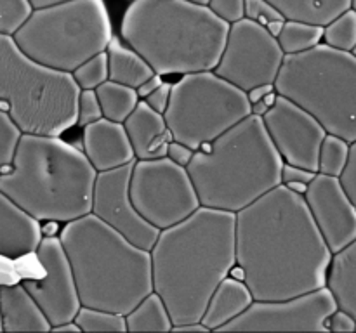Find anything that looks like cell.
<instances>
[{"label":"cell","instance_id":"obj_35","mask_svg":"<svg viewBox=\"0 0 356 333\" xmlns=\"http://www.w3.org/2000/svg\"><path fill=\"white\" fill-rule=\"evenodd\" d=\"M103 118L99 99H97L96 90L82 89L79 94V104H76V125L86 127L90 121H96Z\"/></svg>","mask_w":356,"mask_h":333},{"label":"cell","instance_id":"obj_4","mask_svg":"<svg viewBox=\"0 0 356 333\" xmlns=\"http://www.w3.org/2000/svg\"><path fill=\"white\" fill-rule=\"evenodd\" d=\"M80 305L127 314L153 291L152 257L94 214L65 222L59 232Z\"/></svg>","mask_w":356,"mask_h":333},{"label":"cell","instance_id":"obj_13","mask_svg":"<svg viewBox=\"0 0 356 333\" xmlns=\"http://www.w3.org/2000/svg\"><path fill=\"white\" fill-rule=\"evenodd\" d=\"M337 309L327 287L282 298L254 300L218 332H329L327 319Z\"/></svg>","mask_w":356,"mask_h":333},{"label":"cell","instance_id":"obj_39","mask_svg":"<svg viewBox=\"0 0 356 333\" xmlns=\"http://www.w3.org/2000/svg\"><path fill=\"white\" fill-rule=\"evenodd\" d=\"M329 332H356V319L343 309H336L327 319Z\"/></svg>","mask_w":356,"mask_h":333},{"label":"cell","instance_id":"obj_44","mask_svg":"<svg viewBox=\"0 0 356 333\" xmlns=\"http://www.w3.org/2000/svg\"><path fill=\"white\" fill-rule=\"evenodd\" d=\"M163 83V80H162V75H159V73H153L152 76H149L148 80H145V82L141 83V85L138 87V96L141 97V99H145L146 96H149V94L153 92V90L155 89H159L160 85H162Z\"/></svg>","mask_w":356,"mask_h":333},{"label":"cell","instance_id":"obj_7","mask_svg":"<svg viewBox=\"0 0 356 333\" xmlns=\"http://www.w3.org/2000/svg\"><path fill=\"white\" fill-rule=\"evenodd\" d=\"M80 87L72 73L49 68L0 35V108L23 134L61 135L76 125Z\"/></svg>","mask_w":356,"mask_h":333},{"label":"cell","instance_id":"obj_40","mask_svg":"<svg viewBox=\"0 0 356 333\" xmlns=\"http://www.w3.org/2000/svg\"><path fill=\"white\" fill-rule=\"evenodd\" d=\"M315 176L316 172H312V170L308 169H302V166L291 165V163H284V166H282V184H291V182L309 184Z\"/></svg>","mask_w":356,"mask_h":333},{"label":"cell","instance_id":"obj_26","mask_svg":"<svg viewBox=\"0 0 356 333\" xmlns=\"http://www.w3.org/2000/svg\"><path fill=\"white\" fill-rule=\"evenodd\" d=\"M127 332H172V319L159 293L146 295L131 312L125 314Z\"/></svg>","mask_w":356,"mask_h":333},{"label":"cell","instance_id":"obj_1","mask_svg":"<svg viewBox=\"0 0 356 333\" xmlns=\"http://www.w3.org/2000/svg\"><path fill=\"white\" fill-rule=\"evenodd\" d=\"M332 252L302 194L285 184L235 214V267L254 300L325 287Z\"/></svg>","mask_w":356,"mask_h":333},{"label":"cell","instance_id":"obj_54","mask_svg":"<svg viewBox=\"0 0 356 333\" xmlns=\"http://www.w3.org/2000/svg\"><path fill=\"white\" fill-rule=\"evenodd\" d=\"M351 54H353V56H356V47L353 49V51H351Z\"/></svg>","mask_w":356,"mask_h":333},{"label":"cell","instance_id":"obj_16","mask_svg":"<svg viewBox=\"0 0 356 333\" xmlns=\"http://www.w3.org/2000/svg\"><path fill=\"white\" fill-rule=\"evenodd\" d=\"M35 255L44 271V276L38 280L28 278L21 284L40 305L45 318L51 323V328L73 321L80 309V300L72 266L63 250L59 236L44 234Z\"/></svg>","mask_w":356,"mask_h":333},{"label":"cell","instance_id":"obj_51","mask_svg":"<svg viewBox=\"0 0 356 333\" xmlns=\"http://www.w3.org/2000/svg\"><path fill=\"white\" fill-rule=\"evenodd\" d=\"M31 6L37 9V7H45V6H52V3H58V2H65V0H30Z\"/></svg>","mask_w":356,"mask_h":333},{"label":"cell","instance_id":"obj_25","mask_svg":"<svg viewBox=\"0 0 356 333\" xmlns=\"http://www.w3.org/2000/svg\"><path fill=\"white\" fill-rule=\"evenodd\" d=\"M268 2L277 7L285 19L306 21L322 26L351 7V0H268Z\"/></svg>","mask_w":356,"mask_h":333},{"label":"cell","instance_id":"obj_15","mask_svg":"<svg viewBox=\"0 0 356 333\" xmlns=\"http://www.w3.org/2000/svg\"><path fill=\"white\" fill-rule=\"evenodd\" d=\"M263 121L284 163L318 172L320 146L327 132L312 113L277 94Z\"/></svg>","mask_w":356,"mask_h":333},{"label":"cell","instance_id":"obj_11","mask_svg":"<svg viewBox=\"0 0 356 333\" xmlns=\"http://www.w3.org/2000/svg\"><path fill=\"white\" fill-rule=\"evenodd\" d=\"M129 187L136 210L160 231L181 222L200 207L186 166L177 165L167 156L136 160Z\"/></svg>","mask_w":356,"mask_h":333},{"label":"cell","instance_id":"obj_10","mask_svg":"<svg viewBox=\"0 0 356 333\" xmlns=\"http://www.w3.org/2000/svg\"><path fill=\"white\" fill-rule=\"evenodd\" d=\"M250 113L247 92L209 69L186 73L172 83L163 118L174 141L197 151Z\"/></svg>","mask_w":356,"mask_h":333},{"label":"cell","instance_id":"obj_49","mask_svg":"<svg viewBox=\"0 0 356 333\" xmlns=\"http://www.w3.org/2000/svg\"><path fill=\"white\" fill-rule=\"evenodd\" d=\"M285 21V19H284ZM284 21H275V23H270L268 24V31H270L271 35H273V37H278V33H280V30H282V26H284Z\"/></svg>","mask_w":356,"mask_h":333},{"label":"cell","instance_id":"obj_8","mask_svg":"<svg viewBox=\"0 0 356 333\" xmlns=\"http://www.w3.org/2000/svg\"><path fill=\"white\" fill-rule=\"evenodd\" d=\"M275 90L320 121L327 134L356 141V56L318 44L285 54Z\"/></svg>","mask_w":356,"mask_h":333},{"label":"cell","instance_id":"obj_23","mask_svg":"<svg viewBox=\"0 0 356 333\" xmlns=\"http://www.w3.org/2000/svg\"><path fill=\"white\" fill-rule=\"evenodd\" d=\"M325 287L332 293L337 309H343L356 319V239L332 253Z\"/></svg>","mask_w":356,"mask_h":333},{"label":"cell","instance_id":"obj_14","mask_svg":"<svg viewBox=\"0 0 356 333\" xmlns=\"http://www.w3.org/2000/svg\"><path fill=\"white\" fill-rule=\"evenodd\" d=\"M134 162L96 173L90 214L120 232L139 248L152 250L160 229L149 224L132 203L129 186Z\"/></svg>","mask_w":356,"mask_h":333},{"label":"cell","instance_id":"obj_21","mask_svg":"<svg viewBox=\"0 0 356 333\" xmlns=\"http://www.w3.org/2000/svg\"><path fill=\"white\" fill-rule=\"evenodd\" d=\"M2 332H51L40 305L21 283L0 284Z\"/></svg>","mask_w":356,"mask_h":333},{"label":"cell","instance_id":"obj_36","mask_svg":"<svg viewBox=\"0 0 356 333\" xmlns=\"http://www.w3.org/2000/svg\"><path fill=\"white\" fill-rule=\"evenodd\" d=\"M243 17L256 21L263 26H268L275 21L285 19L280 10L271 6L268 0H245V3H243Z\"/></svg>","mask_w":356,"mask_h":333},{"label":"cell","instance_id":"obj_27","mask_svg":"<svg viewBox=\"0 0 356 333\" xmlns=\"http://www.w3.org/2000/svg\"><path fill=\"white\" fill-rule=\"evenodd\" d=\"M97 99H99L103 117L108 120L124 123L125 118L134 111L141 97L138 96V90L132 87L122 85V83L106 80L96 89Z\"/></svg>","mask_w":356,"mask_h":333},{"label":"cell","instance_id":"obj_52","mask_svg":"<svg viewBox=\"0 0 356 333\" xmlns=\"http://www.w3.org/2000/svg\"><path fill=\"white\" fill-rule=\"evenodd\" d=\"M188 2L191 3H197V6H207L209 0H188Z\"/></svg>","mask_w":356,"mask_h":333},{"label":"cell","instance_id":"obj_41","mask_svg":"<svg viewBox=\"0 0 356 333\" xmlns=\"http://www.w3.org/2000/svg\"><path fill=\"white\" fill-rule=\"evenodd\" d=\"M170 89H172V85L170 83H165L163 82L162 85L159 87V89L153 90L149 96L145 97L146 104H148L152 110H155L156 113H165L167 106H169V99H170Z\"/></svg>","mask_w":356,"mask_h":333},{"label":"cell","instance_id":"obj_50","mask_svg":"<svg viewBox=\"0 0 356 333\" xmlns=\"http://www.w3.org/2000/svg\"><path fill=\"white\" fill-rule=\"evenodd\" d=\"M287 187H291L292 191H296V193L299 194H305L306 193V187H308V184H302V182H291V184H285Z\"/></svg>","mask_w":356,"mask_h":333},{"label":"cell","instance_id":"obj_42","mask_svg":"<svg viewBox=\"0 0 356 333\" xmlns=\"http://www.w3.org/2000/svg\"><path fill=\"white\" fill-rule=\"evenodd\" d=\"M193 155L195 149L183 144V142L170 141L169 146H167V158H170L174 163H177L181 166H186L191 162V158H193Z\"/></svg>","mask_w":356,"mask_h":333},{"label":"cell","instance_id":"obj_46","mask_svg":"<svg viewBox=\"0 0 356 333\" xmlns=\"http://www.w3.org/2000/svg\"><path fill=\"white\" fill-rule=\"evenodd\" d=\"M275 92V85L273 83H268V85H259V87H254L252 90L247 92V97H249L250 104L256 103V101H261L263 97H266L268 94Z\"/></svg>","mask_w":356,"mask_h":333},{"label":"cell","instance_id":"obj_30","mask_svg":"<svg viewBox=\"0 0 356 333\" xmlns=\"http://www.w3.org/2000/svg\"><path fill=\"white\" fill-rule=\"evenodd\" d=\"M73 321L79 325L80 332H127L125 316L118 312L104 311V309H94L80 305L79 312L75 314Z\"/></svg>","mask_w":356,"mask_h":333},{"label":"cell","instance_id":"obj_33","mask_svg":"<svg viewBox=\"0 0 356 333\" xmlns=\"http://www.w3.org/2000/svg\"><path fill=\"white\" fill-rule=\"evenodd\" d=\"M33 9L30 0H0V35L13 37L26 23Z\"/></svg>","mask_w":356,"mask_h":333},{"label":"cell","instance_id":"obj_53","mask_svg":"<svg viewBox=\"0 0 356 333\" xmlns=\"http://www.w3.org/2000/svg\"><path fill=\"white\" fill-rule=\"evenodd\" d=\"M351 9L356 10V0H351Z\"/></svg>","mask_w":356,"mask_h":333},{"label":"cell","instance_id":"obj_28","mask_svg":"<svg viewBox=\"0 0 356 333\" xmlns=\"http://www.w3.org/2000/svg\"><path fill=\"white\" fill-rule=\"evenodd\" d=\"M322 24L306 23V21L285 19L277 40L284 54H299L322 44Z\"/></svg>","mask_w":356,"mask_h":333},{"label":"cell","instance_id":"obj_9","mask_svg":"<svg viewBox=\"0 0 356 333\" xmlns=\"http://www.w3.org/2000/svg\"><path fill=\"white\" fill-rule=\"evenodd\" d=\"M13 38L35 61L72 73L106 51L113 30L104 0H65L33 9Z\"/></svg>","mask_w":356,"mask_h":333},{"label":"cell","instance_id":"obj_20","mask_svg":"<svg viewBox=\"0 0 356 333\" xmlns=\"http://www.w3.org/2000/svg\"><path fill=\"white\" fill-rule=\"evenodd\" d=\"M136 160H152L167 156V146L174 141L162 113L146 104L145 99L138 103L124 121Z\"/></svg>","mask_w":356,"mask_h":333},{"label":"cell","instance_id":"obj_55","mask_svg":"<svg viewBox=\"0 0 356 333\" xmlns=\"http://www.w3.org/2000/svg\"><path fill=\"white\" fill-rule=\"evenodd\" d=\"M0 332H2V321H0Z\"/></svg>","mask_w":356,"mask_h":333},{"label":"cell","instance_id":"obj_2","mask_svg":"<svg viewBox=\"0 0 356 333\" xmlns=\"http://www.w3.org/2000/svg\"><path fill=\"white\" fill-rule=\"evenodd\" d=\"M149 257L153 291L172 326L200 321L211 295L235 269V214L200 205L159 232Z\"/></svg>","mask_w":356,"mask_h":333},{"label":"cell","instance_id":"obj_12","mask_svg":"<svg viewBox=\"0 0 356 333\" xmlns=\"http://www.w3.org/2000/svg\"><path fill=\"white\" fill-rule=\"evenodd\" d=\"M284 58L277 37L266 26L242 17L229 24L214 73L243 92H249L254 87L275 83Z\"/></svg>","mask_w":356,"mask_h":333},{"label":"cell","instance_id":"obj_31","mask_svg":"<svg viewBox=\"0 0 356 333\" xmlns=\"http://www.w3.org/2000/svg\"><path fill=\"white\" fill-rule=\"evenodd\" d=\"M348 155H350V142L334 134H327L320 146L318 172L339 177L346 166Z\"/></svg>","mask_w":356,"mask_h":333},{"label":"cell","instance_id":"obj_32","mask_svg":"<svg viewBox=\"0 0 356 333\" xmlns=\"http://www.w3.org/2000/svg\"><path fill=\"white\" fill-rule=\"evenodd\" d=\"M73 80L76 85L82 89H92L96 90L97 87L108 80V56L106 51L99 52V54L92 56L82 65L76 66L72 71Z\"/></svg>","mask_w":356,"mask_h":333},{"label":"cell","instance_id":"obj_45","mask_svg":"<svg viewBox=\"0 0 356 333\" xmlns=\"http://www.w3.org/2000/svg\"><path fill=\"white\" fill-rule=\"evenodd\" d=\"M275 97H277V90L271 94H268L266 97H263L261 101H256V103L250 104V110H252V114H257V117H263L268 110L271 108V104L275 103Z\"/></svg>","mask_w":356,"mask_h":333},{"label":"cell","instance_id":"obj_17","mask_svg":"<svg viewBox=\"0 0 356 333\" xmlns=\"http://www.w3.org/2000/svg\"><path fill=\"white\" fill-rule=\"evenodd\" d=\"M302 196L330 252L356 239V207L341 186L339 177L316 172Z\"/></svg>","mask_w":356,"mask_h":333},{"label":"cell","instance_id":"obj_19","mask_svg":"<svg viewBox=\"0 0 356 333\" xmlns=\"http://www.w3.org/2000/svg\"><path fill=\"white\" fill-rule=\"evenodd\" d=\"M42 238L40 221L0 191V255L10 260L33 255Z\"/></svg>","mask_w":356,"mask_h":333},{"label":"cell","instance_id":"obj_5","mask_svg":"<svg viewBox=\"0 0 356 333\" xmlns=\"http://www.w3.org/2000/svg\"><path fill=\"white\" fill-rule=\"evenodd\" d=\"M96 170L83 151L59 135L23 134L0 191L40 222L90 214Z\"/></svg>","mask_w":356,"mask_h":333},{"label":"cell","instance_id":"obj_43","mask_svg":"<svg viewBox=\"0 0 356 333\" xmlns=\"http://www.w3.org/2000/svg\"><path fill=\"white\" fill-rule=\"evenodd\" d=\"M17 276L13 269V264H10V259L0 255V284H10L16 283Z\"/></svg>","mask_w":356,"mask_h":333},{"label":"cell","instance_id":"obj_37","mask_svg":"<svg viewBox=\"0 0 356 333\" xmlns=\"http://www.w3.org/2000/svg\"><path fill=\"white\" fill-rule=\"evenodd\" d=\"M243 3L245 0H209L207 7L216 16L232 24L243 17Z\"/></svg>","mask_w":356,"mask_h":333},{"label":"cell","instance_id":"obj_48","mask_svg":"<svg viewBox=\"0 0 356 333\" xmlns=\"http://www.w3.org/2000/svg\"><path fill=\"white\" fill-rule=\"evenodd\" d=\"M51 332H80V328L75 321H68V323H63V325L52 326Z\"/></svg>","mask_w":356,"mask_h":333},{"label":"cell","instance_id":"obj_18","mask_svg":"<svg viewBox=\"0 0 356 333\" xmlns=\"http://www.w3.org/2000/svg\"><path fill=\"white\" fill-rule=\"evenodd\" d=\"M82 148L96 172L117 169L136 160L124 123L104 117L83 127Z\"/></svg>","mask_w":356,"mask_h":333},{"label":"cell","instance_id":"obj_24","mask_svg":"<svg viewBox=\"0 0 356 333\" xmlns=\"http://www.w3.org/2000/svg\"><path fill=\"white\" fill-rule=\"evenodd\" d=\"M108 56V80L122 85L138 89L145 80L153 75V69L134 49L122 44L120 38L113 37L106 47Z\"/></svg>","mask_w":356,"mask_h":333},{"label":"cell","instance_id":"obj_22","mask_svg":"<svg viewBox=\"0 0 356 333\" xmlns=\"http://www.w3.org/2000/svg\"><path fill=\"white\" fill-rule=\"evenodd\" d=\"M252 302V293L242 280L226 276L209 298L200 323L209 332H218L222 325L238 318Z\"/></svg>","mask_w":356,"mask_h":333},{"label":"cell","instance_id":"obj_29","mask_svg":"<svg viewBox=\"0 0 356 333\" xmlns=\"http://www.w3.org/2000/svg\"><path fill=\"white\" fill-rule=\"evenodd\" d=\"M322 44L337 51L351 52L356 47V10L348 9L323 26Z\"/></svg>","mask_w":356,"mask_h":333},{"label":"cell","instance_id":"obj_47","mask_svg":"<svg viewBox=\"0 0 356 333\" xmlns=\"http://www.w3.org/2000/svg\"><path fill=\"white\" fill-rule=\"evenodd\" d=\"M172 332H202V333H207V326L202 325L200 321L197 323H186V325H177L172 326Z\"/></svg>","mask_w":356,"mask_h":333},{"label":"cell","instance_id":"obj_38","mask_svg":"<svg viewBox=\"0 0 356 333\" xmlns=\"http://www.w3.org/2000/svg\"><path fill=\"white\" fill-rule=\"evenodd\" d=\"M339 180L341 186L344 187L346 194L356 207V141L350 142V155H348L346 166L339 176Z\"/></svg>","mask_w":356,"mask_h":333},{"label":"cell","instance_id":"obj_6","mask_svg":"<svg viewBox=\"0 0 356 333\" xmlns=\"http://www.w3.org/2000/svg\"><path fill=\"white\" fill-rule=\"evenodd\" d=\"M282 166L263 117L250 113L197 149L186 170L202 207L236 214L280 186Z\"/></svg>","mask_w":356,"mask_h":333},{"label":"cell","instance_id":"obj_34","mask_svg":"<svg viewBox=\"0 0 356 333\" xmlns=\"http://www.w3.org/2000/svg\"><path fill=\"white\" fill-rule=\"evenodd\" d=\"M21 135V128L14 123L7 111L0 108V173L6 172L13 163Z\"/></svg>","mask_w":356,"mask_h":333},{"label":"cell","instance_id":"obj_3","mask_svg":"<svg viewBox=\"0 0 356 333\" xmlns=\"http://www.w3.org/2000/svg\"><path fill=\"white\" fill-rule=\"evenodd\" d=\"M228 30L207 6L188 0H131L120 24L122 40L162 76L214 69Z\"/></svg>","mask_w":356,"mask_h":333}]
</instances>
